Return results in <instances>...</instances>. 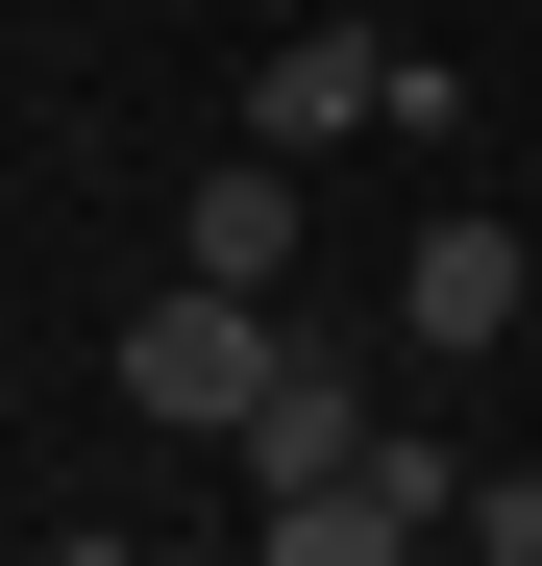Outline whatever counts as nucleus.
<instances>
[{
	"label": "nucleus",
	"mask_w": 542,
	"mask_h": 566,
	"mask_svg": "<svg viewBox=\"0 0 542 566\" xmlns=\"http://www.w3.org/2000/svg\"><path fill=\"white\" fill-rule=\"evenodd\" d=\"M296 369V321L271 296H222V271H173V296L124 321V419H173V443H247V395Z\"/></svg>",
	"instance_id": "obj_1"
},
{
	"label": "nucleus",
	"mask_w": 542,
	"mask_h": 566,
	"mask_svg": "<svg viewBox=\"0 0 542 566\" xmlns=\"http://www.w3.org/2000/svg\"><path fill=\"white\" fill-rule=\"evenodd\" d=\"M395 74H419L395 25H296V50H247V148H296V172H321L345 124H395Z\"/></svg>",
	"instance_id": "obj_2"
},
{
	"label": "nucleus",
	"mask_w": 542,
	"mask_h": 566,
	"mask_svg": "<svg viewBox=\"0 0 542 566\" xmlns=\"http://www.w3.org/2000/svg\"><path fill=\"white\" fill-rule=\"evenodd\" d=\"M395 345H419V369H493V345H518V222L444 198V222L395 247Z\"/></svg>",
	"instance_id": "obj_3"
},
{
	"label": "nucleus",
	"mask_w": 542,
	"mask_h": 566,
	"mask_svg": "<svg viewBox=\"0 0 542 566\" xmlns=\"http://www.w3.org/2000/svg\"><path fill=\"white\" fill-rule=\"evenodd\" d=\"M173 271H222V296H296V148H222L198 198H173Z\"/></svg>",
	"instance_id": "obj_4"
},
{
	"label": "nucleus",
	"mask_w": 542,
	"mask_h": 566,
	"mask_svg": "<svg viewBox=\"0 0 542 566\" xmlns=\"http://www.w3.org/2000/svg\"><path fill=\"white\" fill-rule=\"evenodd\" d=\"M247 566H419V517L371 493V443H345V468H296V493L247 517Z\"/></svg>",
	"instance_id": "obj_5"
},
{
	"label": "nucleus",
	"mask_w": 542,
	"mask_h": 566,
	"mask_svg": "<svg viewBox=\"0 0 542 566\" xmlns=\"http://www.w3.org/2000/svg\"><path fill=\"white\" fill-rule=\"evenodd\" d=\"M345 443H371V395H345V369L296 345V369H271V395H247V468H271V493H296V468H345Z\"/></svg>",
	"instance_id": "obj_6"
},
{
	"label": "nucleus",
	"mask_w": 542,
	"mask_h": 566,
	"mask_svg": "<svg viewBox=\"0 0 542 566\" xmlns=\"http://www.w3.org/2000/svg\"><path fill=\"white\" fill-rule=\"evenodd\" d=\"M444 542H469V566H542V468H469V493H444Z\"/></svg>",
	"instance_id": "obj_7"
},
{
	"label": "nucleus",
	"mask_w": 542,
	"mask_h": 566,
	"mask_svg": "<svg viewBox=\"0 0 542 566\" xmlns=\"http://www.w3.org/2000/svg\"><path fill=\"white\" fill-rule=\"evenodd\" d=\"M50 566H148V542H50Z\"/></svg>",
	"instance_id": "obj_8"
}]
</instances>
